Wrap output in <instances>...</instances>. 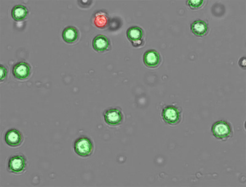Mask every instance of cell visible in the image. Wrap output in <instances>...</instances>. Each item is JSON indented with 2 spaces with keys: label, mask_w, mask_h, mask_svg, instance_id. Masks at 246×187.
Listing matches in <instances>:
<instances>
[{
  "label": "cell",
  "mask_w": 246,
  "mask_h": 187,
  "mask_svg": "<svg viewBox=\"0 0 246 187\" xmlns=\"http://www.w3.org/2000/svg\"><path fill=\"white\" fill-rule=\"evenodd\" d=\"M75 152L79 155L83 157L89 156L93 149V143L87 137H81L76 139L74 145Z\"/></svg>",
  "instance_id": "cell-1"
},
{
  "label": "cell",
  "mask_w": 246,
  "mask_h": 187,
  "mask_svg": "<svg viewBox=\"0 0 246 187\" xmlns=\"http://www.w3.org/2000/svg\"><path fill=\"white\" fill-rule=\"evenodd\" d=\"M212 133L216 137L223 139L227 137L231 133V129L228 124L224 121H218L212 127Z\"/></svg>",
  "instance_id": "cell-2"
},
{
  "label": "cell",
  "mask_w": 246,
  "mask_h": 187,
  "mask_svg": "<svg viewBox=\"0 0 246 187\" xmlns=\"http://www.w3.org/2000/svg\"><path fill=\"white\" fill-rule=\"evenodd\" d=\"M30 68L29 65L25 62H21L13 67L12 72L14 76L19 79H23L29 76Z\"/></svg>",
  "instance_id": "cell-3"
},
{
  "label": "cell",
  "mask_w": 246,
  "mask_h": 187,
  "mask_svg": "<svg viewBox=\"0 0 246 187\" xmlns=\"http://www.w3.org/2000/svg\"><path fill=\"white\" fill-rule=\"evenodd\" d=\"M25 166V160L21 156L12 157L10 159L8 163L9 169L11 171L16 173L23 171Z\"/></svg>",
  "instance_id": "cell-4"
},
{
  "label": "cell",
  "mask_w": 246,
  "mask_h": 187,
  "mask_svg": "<svg viewBox=\"0 0 246 187\" xmlns=\"http://www.w3.org/2000/svg\"><path fill=\"white\" fill-rule=\"evenodd\" d=\"M162 115L164 120L166 122L169 124H174L178 121L180 113L176 107L169 106L163 109Z\"/></svg>",
  "instance_id": "cell-5"
},
{
  "label": "cell",
  "mask_w": 246,
  "mask_h": 187,
  "mask_svg": "<svg viewBox=\"0 0 246 187\" xmlns=\"http://www.w3.org/2000/svg\"><path fill=\"white\" fill-rule=\"evenodd\" d=\"M104 116L105 122L111 125L119 124L122 119L121 112L116 109H110L106 111L104 113Z\"/></svg>",
  "instance_id": "cell-6"
},
{
  "label": "cell",
  "mask_w": 246,
  "mask_h": 187,
  "mask_svg": "<svg viewBox=\"0 0 246 187\" xmlns=\"http://www.w3.org/2000/svg\"><path fill=\"white\" fill-rule=\"evenodd\" d=\"M5 139L8 145L13 146H17L21 142V134L17 130L12 129L7 132L5 135Z\"/></svg>",
  "instance_id": "cell-7"
},
{
  "label": "cell",
  "mask_w": 246,
  "mask_h": 187,
  "mask_svg": "<svg viewBox=\"0 0 246 187\" xmlns=\"http://www.w3.org/2000/svg\"><path fill=\"white\" fill-rule=\"evenodd\" d=\"M160 55L155 50H149L146 52L144 57L145 63L148 66L154 67L157 66L160 61Z\"/></svg>",
  "instance_id": "cell-8"
},
{
  "label": "cell",
  "mask_w": 246,
  "mask_h": 187,
  "mask_svg": "<svg viewBox=\"0 0 246 187\" xmlns=\"http://www.w3.org/2000/svg\"><path fill=\"white\" fill-rule=\"evenodd\" d=\"M109 45L108 39L102 35H98L93 39V48L98 51L106 50Z\"/></svg>",
  "instance_id": "cell-9"
},
{
  "label": "cell",
  "mask_w": 246,
  "mask_h": 187,
  "mask_svg": "<svg viewBox=\"0 0 246 187\" xmlns=\"http://www.w3.org/2000/svg\"><path fill=\"white\" fill-rule=\"evenodd\" d=\"M191 29L192 32L196 35L203 36L206 32L207 26L204 21L201 20H197L191 24Z\"/></svg>",
  "instance_id": "cell-10"
},
{
  "label": "cell",
  "mask_w": 246,
  "mask_h": 187,
  "mask_svg": "<svg viewBox=\"0 0 246 187\" xmlns=\"http://www.w3.org/2000/svg\"><path fill=\"white\" fill-rule=\"evenodd\" d=\"M62 38L66 42L72 43L75 42L78 36L76 29L73 27L69 26L63 30L62 34Z\"/></svg>",
  "instance_id": "cell-11"
},
{
  "label": "cell",
  "mask_w": 246,
  "mask_h": 187,
  "mask_svg": "<svg viewBox=\"0 0 246 187\" xmlns=\"http://www.w3.org/2000/svg\"><path fill=\"white\" fill-rule=\"evenodd\" d=\"M28 12L25 6L18 5L14 6L11 10V15L16 20H20L26 17Z\"/></svg>",
  "instance_id": "cell-12"
},
{
  "label": "cell",
  "mask_w": 246,
  "mask_h": 187,
  "mask_svg": "<svg viewBox=\"0 0 246 187\" xmlns=\"http://www.w3.org/2000/svg\"><path fill=\"white\" fill-rule=\"evenodd\" d=\"M108 17L106 14L100 11L96 13L94 16V22L95 25L98 27H102L107 24Z\"/></svg>",
  "instance_id": "cell-13"
},
{
  "label": "cell",
  "mask_w": 246,
  "mask_h": 187,
  "mask_svg": "<svg viewBox=\"0 0 246 187\" xmlns=\"http://www.w3.org/2000/svg\"><path fill=\"white\" fill-rule=\"evenodd\" d=\"M127 35L129 38L133 41L139 40L142 37V31L139 27H132L128 30Z\"/></svg>",
  "instance_id": "cell-14"
},
{
  "label": "cell",
  "mask_w": 246,
  "mask_h": 187,
  "mask_svg": "<svg viewBox=\"0 0 246 187\" xmlns=\"http://www.w3.org/2000/svg\"><path fill=\"white\" fill-rule=\"evenodd\" d=\"M203 0H188V4L191 7L196 8L200 6L203 3Z\"/></svg>",
  "instance_id": "cell-15"
},
{
  "label": "cell",
  "mask_w": 246,
  "mask_h": 187,
  "mask_svg": "<svg viewBox=\"0 0 246 187\" xmlns=\"http://www.w3.org/2000/svg\"><path fill=\"white\" fill-rule=\"evenodd\" d=\"M7 74L6 69L3 66H0V80H3L5 78Z\"/></svg>",
  "instance_id": "cell-16"
}]
</instances>
